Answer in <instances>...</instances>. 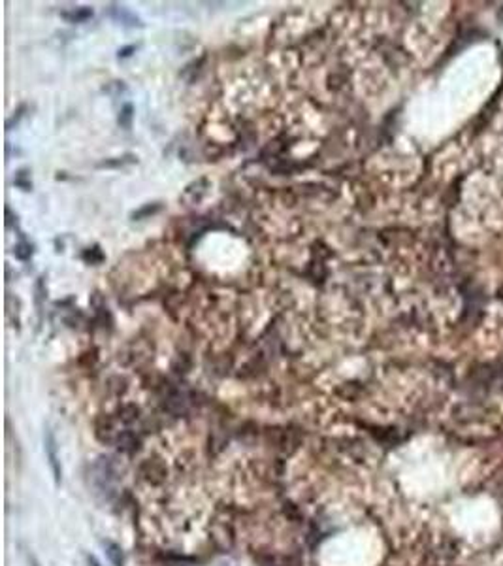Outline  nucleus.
Wrapping results in <instances>:
<instances>
[{"label":"nucleus","mask_w":503,"mask_h":566,"mask_svg":"<svg viewBox=\"0 0 503 566\" xmlns=\"http://www.w3.org/2000/svg\"><path fill=\"white\" fill-rule=\"evenodd\" d=\"M112 15L117 21H121L123 25H128V27H141V23L136 15H132L126 8H119V6H112Z\"/></svg>","instance_id":"f257e3e1"},{"label":"nucleus","mask_w":503,"mask_h":566,"mask_svg":"<svg viewBox=\"0 0 503 566\" xmlns=\"http://www.w3.org/2000/svg\"><path fill=\"white\" fill-rule=\"evenodd\" d=\"M46 449H47V455H49L51 468H53L55 480L59 481L60 480V468H59V462H57V453H55V440L49 432H47V438H46Z\"/></svg>","instance_id":"f03ea898"},{"label":"nucleus","mask_w":503,"mask_h":566,"mask_svg":"<svg viewBox=\"0 0 503 566\" xmlns=\"http://www.w3.org/2000/svg\"><path fill=\"white\" fill-rule=\"evenodd\" d=\"M132 162H136V157H134V155H126V157H119V159L104 160V162H100L98 167L100 168H119V167H125V164H132Z\"/></svg>","instance_id":"7ed1b4c3"},{"label":"nucleus","mask_w":503,"mask_h":566,"mask_svg":"<svg viewBox=\"0 0 503 566\" xmlns=\"http://www.w3.org/2000/svg\"><path fill=\"white\" fill-rule=\"evenodd\" d=\"M93 15V12L89 10V8H81V10H78V12H72V14H68V12H62V17L64 19H68L70 23H80V21H85L89 19Z\"/></svg>","instance_id":"20e7f679"},{"label":"nucleus","mask_w":503,"mask_h":566,"mask_svg":"<svg viewBox=\"0 0 503 566\" xmlns=\"http://www.w3.org/2000/svg\"><path fill=\"white\" fill-rule=\"evenodd\" d=\"M106 549H107V557L112 559L113 564H115V566H123V553H121V547L117 546V544H112V542H107Z\"/></svg>","instance_id":"39448f33"},{"label":"nucleus","mask_w":503,"mask_h":566,"mask_svg":"<svg viewBox=\"0 0 503 566\" xmlns=\"http://www.w3.org/2000/svg\"><path fill=\"white\" fill-rule=\"evenodd\" d=\"M30 253H32V249H30V246H28L27 242H21L19 246H15V257L21 260H27L28 257H30Z\"/></svg>","instance_id":"423d86ee"},{"label":"nucleus","mask_w":503,"mask_h":566,"mask_svg":"<svg viewBox=\"0 0 503 566\" xmlns=\"http://www.w3.org/2000/svg\"><path fill=\"white\" fill-rule=\"evenodd\" d=\"M130 119H132V106H130V104H126V106L123 108V113L119 115V123L125 128H128L130 127Z\"/></svg>","instance_id":"0eeeda50"},{"label":"nucleus","mask_w":503,"mask_h":566,"mask_svg":"<svg viewBox=\"0 0 503 566\" xmlns=\"http://www.w3.org/2000/svg\"><path fill=\"white\" fill-rule=\"evenodd\" d=\"M159 210H160V204H153V206H146V208H141V210H138V212H134V213H132V217H134V219H141L143 215H149V213H155V212H159Z\"/></svg>","instance_id":"6e6552de"},{"label":"nucleus","mask_w":503,"mask_h":566,"mask_svg":"<svg viewBox=\"0 0 503 566\" xmlns=\"http://www.w3.org/2000/svg\"><path fill=\"white\" fill-rule=\"evenodd\" d=\"M25 176H27V172H25V170H21V172L17 174V178H15V185H19L21 189L28 191V189H30V181H25Z\"/></svg>","instance_id":"1a4fd4ad"},{"label":"nucleus","mask_w":503,"mask_h":566,"mask_svg":"<svg viewBox=\"0 0 503 566\" xmlns=\"http://www.w3.org/2000/svg\"><path fill=\"white\" fill-rule=\"evenodd\" d=\"M132 51H136V46L125 47V49H121V51H119V57H128V55L132 53Z\"/></svg>","instance_id":"9d476101"}]
</instances>
